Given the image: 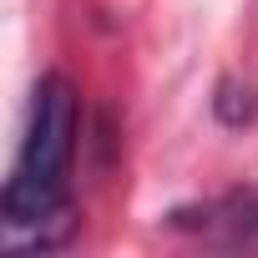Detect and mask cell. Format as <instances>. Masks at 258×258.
<instances>
[{
    "mask_svg": "<svg viewBox=\"0 0 258 258\" xmlns=\"http://www.w3.org/2000/svg\"><path fill=\"white\" fill-rule=\"evenodd\" d=\"M172 223L198 228V233H208V238H218L228 248H258V192H228V198H218V203H208L198 213L177 208Z\"/></svg>",
    "mask_w": 258,
    "mask_h": 258,
    "instance_id": "2",
    "label": "cell"
},
{
    "mask_svg": "<svg viewBox=\"0 0 258 258\" xmlns=\"http://www.w3.org/2000/svg\"><path fill=\"white\" fill-rule=\"evenodd\" d=\"M81 132V101L61 71H46L31 96L21 152L6 182V238L51 248L66 233L71 213V162Z\"/></svg>",
    "mask_w": 258,
    "mask_h": 258,
    "instance_id": "1",
    "label": "cell"
}]
</instances>
